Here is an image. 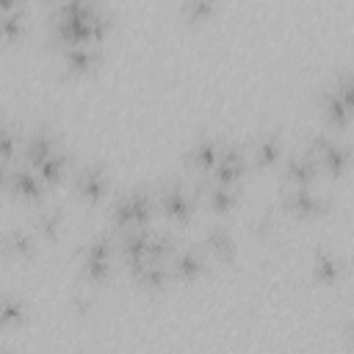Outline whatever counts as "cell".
Segmentation results:
<instances>
[{
	"instance_id": "obj_14",
	"label": "cell",
	"mask_w": 354,
	"mask_h": 354,
	"mask_svg": "<svg viewBox=\"0 0 354 354\" xmlns=\"http://www.w3.org/2000/svg\"><path fill=\"white\" fill-rule=\"evenodd\" d=\"M288 177H293L299 183V188H310V177H313V163H310V155L304 158H293L288 160Z\"/></svg>"
},
{
	"instance_id": "obj_4",
	"label": "cell",
	"mask_w": 354,
	"mask_h": 354,
	"mask_svg": "<svg viewBox=\"0 0 354 354\" xmlns=\"http://www.w3.org/2000/svg\"><path fill=\"white\" fill-rule=\"evenodd\" d=\"M221 149L213 138H199L191 149H188V160L196 166V169H216V160H218Z\"/></svg>"
},
{
	"instance_id": "obj_16",
	"label": "cell",
	"mask_w": 354,
	"mask_h": 354,
	"mask_svg": "<svg viewBox=\"0 0 354 354\" xmlns=\"http://www.w3.org/2000/svg\"><path fill=\"white\" fill-rule=\"evenodd\" d=\"M254 155H257V160H260V163H271V160H277V155H279V141H277L274 136L260 138V141H257Z\"/></svg>"
},
{
	"instance_id": "obj_20",
	"label": "cell",
	"mask_w": 354,
	"mask_h": 354,
	"mask_svg": "<svg viewBox=\"0 0 354 354\" xmlns=\"http://www.w3.org/2000/svg\"><path fill=\"white\" fill-rule=\"evenodd\" d=\"M337 94L343 97V102L354 111V75H343L337 83Z\"/></svg>"
},
{
	"instance_id": "obj_13",
	"label": "cell",
	"mask_w": 354,
	"mask_h": 354,
	"mask_svg": "<svg viewBox=\"0 0 354 354\" xmlns=\"http://www.w3.org/2000/svg\"><path fill=\"white\" fill-rule=\"evenodd\" d=\"M199 268H202V257H199L194 249L177 252V257H174V271H177V274L194 277V274H199Z\"/></svg>"
},
{
	"instance_id": "obj_19",
	"label": "cell",
	"mask_w": 354,
	"mask_h": 354,
	"mask_svg": "<svg viewBox=\"0 0 354 354\" xmlns=\"http://www.w3.org/2000/svg\"><path fill=\"white\" fill-rule=\"evenodd\" d=\"M230 202H232V191H230V185H216V188L210 191V205H213L216 210L230 207Z\"/></svg>"
},
{
	"instance_id": "obj_3",
	"label": "cell",
	"mask_w": 354,
	"mask_h": 354,
	"mask_svg": "<svg viewBox=\"0 0 354 354\" xmlns=\"http://www.w3.org/2000/svg\"><path fill=\"white\" fill-rule=\"evenodd\" d=\"M243 169V160H241V152L238 149H221L218 160H216V183L218 185H230Z\"/></svg>"
},
{
	"instance_id": "obj_17",
	"label": "cell",
	"mask_w": 354,
	"mask_h": 354,
	"mask_svg": "<svg viewBox=\"0 0 354 354\" xmlns=\"http://www.w3.org/2000/svg\"><path fill=\"white\" fill-rule=\"evenodd\" d=\"M94 58V53L88 50V44H69L66 47V61L72 66H88Z\"/></svg>"
},
{
	"instance_id": "obj_18",
	"label": "cell",
	"mask_w": 354,
	"mask_h": 354,
	"mask_svg": "<svg viewBox=\"0 0 354 354\" xmlns=\"http://www.w3.org/2000/svg\"><path fill=\"white\" fill-rule=\"evenodd\" d=\"M19 19H22V11L17 8V6H11V3H6L3 6V30L11 36L17 28H19Z\"/></svg>"
},
{
	"instance_id": "obj_24",
	"label": "cell",
	"mask_w": 354,
	"mask_h": 354,
	"mask_svg": "<svg viewBox=\"0 0 354 354\" xmlns=\"http://www.w3.org/2000/svg\"><path fill=\"white\" fill-rule=\"evenodd\" d=\"M185 8H188V14L202 17V14H207V11H210V3H207V0H199V3H196V0H194V3H188Z\"/></svg>"
},
{
	"instance_id": "obj_12",
	"label": "cell",
	"mask_w": 354,
	"mask_h": 354,
	"mask_svg": "<svg viewBox=\"0 0 354 354\" xmlns=\"http://www.w3.org/2000/svg\"><path fill=\"white\" fill-rule=\"evenodd\" d=\"M324 111H326V116H329L332 122H337V124H343V122L348 119V113H351V108L343 102V97H340L337 91H329V94L324 97Z\"/></svg>"
},
{
	"instance_id": "obj_1",
	"label": "cell",
	"mask_w": 354,
	"mask_h": 354,
	"mask_svg": "<svg viewBox=\"0 0 354 354\" xmlns=\"http://www.w3.org/2000/svg\"><path fill=\"white\" fill-rule=\"evenodd\" d=\"M113 216H116L119 224H133V230L141 227L149 218V196L147 194H138V191L122 196L119 205H116V210H113Z\"/></svg>"
},
{
	"instance_id": "obj_8",
	"label": "cell",
	"mask_w": 354,
	"mask_h": 354,
	"mask_svg": "<svg viewBox=\"0 0 354 354\" xmlns=\"http://www.w3.org/2000/svg\"><path fill=\"white\" fill-rule=\"evenodd\" d=\"M288 205H290L296 213H301V216H307V213H318V210L324 207L321 196H315L310 188H296V191L290 194Z\"/></svg>"
},
{
	"instance_id": "obj_5",
	"label": "cell",
	"mask_w": 354,
	"mask_h": 354,
	"mask_svg": "<svg viewBox=\"0 0 354 354\" xmlns=\"http://www.w3.org/2000/svg\"><path fill=\"white\" fill-rule=\"evenodd\" d=\"M160 205H163V210H166L169 216L185 218L188 210H191V196H188L180 185H169V188H163V194H160Z\"/></svg>"
},
{
	"instance_id": "obj_21",
	"label": "cell",
	"mask_w": 354,
	"mask_h": 354,
	"mask_svg": "<svg viewBox=\"0 0 354 354\" xmlns=\"http://www.w3.org/2000/svg\"><path fill=\"white\" fill-rule=\"evenodd\" d=\"M55 227H58V213H55V210L39 216V230H41V232L50 235V232H55Z\"/></svg>"
},
{
	"instance_id": "obj_25",
	"label": "cell",
	"mask_w": 354,
	"mask_h": 354,
	"mask_svg": "<svg viewBox=\"0 0 354 354\" xmlns=\"http://www.w3.org/2000/svg\"><path fill=\"white\" fill-rule=\"evenodd\" d=\"M348 337H351V343H354V324L348 326Z\"/></svg>"
},
{
	"instance_id": "obj_6",
	"label": "cell",
	"mask_w": 354,
	"mask_h": 354,
	"mask_svg": "<svg viewBox=\"0 0 354 354\" xmlns=\"http://www.w3.org/2000/svg\"><path fill=\"white\" fill-rule=\"evenodd\" d=\"M77 188H80V194H83L86 199H100L102 191H105V177H102V171H100L97 166L80 169V174H77Z\"/></svg>"
},
{
	"instance_id": "obj_2",
	"label": "cell",
	"mask_w": 354,
	"mask_h": 354,
	"mask_svg": "<svg viewBox=\"0 0 354 354\" xmlns=\"http://www.w3.org/2000/svg\"><path fill=\"white\" fill-rule=\"evenodd\" d=\"M313 147H315V155H318L332 171L343 169V163L348 160V149H346L340 141H335V138H315Z\"/></svg>"
},
{
	"instance_id": "obj_22",
	"label": "cell",
	"mask_w": 354,
	"mask_h": 354,
	"mask_svg": "<svg viewBox=\"0 0 354 354\" xmlns=\"http://www.w3.org/2000/svg\"><path fill=\"white\" fill-rule=\"evenodd\" d=\"M8 243H11V249H17V252H28L30 249V238L25 235V232H11V238H8Z\"/></svg>"
},
{
	"instance_id": "obj_15",
	"label": "cell",
	"mask_w": 354,
	"mask_h": 354,
	"mask_svg": "<svg viewBox=\"0 0 354 354\" xmlns=\"http://www.w3.org/2000/svg\"><path fill=\"white\" fill-rule=\"evenodd\" d=\"M11 185H14V191H19V194H28V196H36V194H39V183H36V177H33L28 169H19V171H14V177H11Z\"/></svg>"
},
{
	"instance_id": "obj_7",
	"label": "cell",
	"mask_w": 354,
	"mask_h": 354,
	"mask_svg": "<svg viewBox=\"0 0 354 354\" xmlns=\"http://www.w3.org/2000/svg\"><path fill=\"white\" fill-rule=\"evenodd\" d=\"M108 271V241L100 238L88 246V254H86V274L100 279L102 274Z\"/></svg>"
},
{
	"instance_id": "obj_10",
	"label": "cell",
	"mask_w": 354,
	"mask_h": 354,
	"mask_svg": "<svg viewBox=\"0 0 354 354\" xmlns=\"http://www.w3.org/2000/svg\"><path fill=\"white\" fill-rule=\"evenodd\" d=\"M25 152H28V158H30L36 166L44 163L50 155H55V152H53V141H50V136H44V133H36V136L28 141V149H25Z\"/></svg>"
},
{
	"instance_id": "obj_23",
	"label": "cell",
	"mask_w": 354,
	"mask_h": 354,
	"mask_svg": "<svg viewBox=\"0 0 354 354\" xmlns=\"http://www.w3.org/2000/svg\"><path fill=\"white\" fill-rule=\"evenodd\" d=\"M17 315H22V304H17L14 299H6V301H3V321L8 324V321H14Z\"/></svg>"
},
{
	"instance_id": "obj_9",
	"label": "cell",
	"mask_w": 354,
	"mask_h": 354,
	"mask_svg": "<svg viewBox=\"0 0 354 354\" xmlns=\"http://www.w3.org/2000/svg\"><path fill=\"white\" fill-rule=\"evenodd\" d=\"M313 274H315L318 279L332 282V279L340 274V260H337L335 254H329V252H318L315 260H313Z\"/></svg>"
},
{
	"instance_id": "obj_11",
	"label": "cell",
	"mask_w": 354,
	"mask_h": 354,
	"mask_svg": "<svg viewBox=\"0 0 354 354\" xmlns=\"http://www.w3.org/2000/svg\"><path fill=\"white\" fill-rule=\"evenodd\" d=\"M205 243H207V249L216 252L218 257H230V254H232V238H230V232L221 230V227H213V230L207 232Z\"/></svg>"
}]
</instances>
